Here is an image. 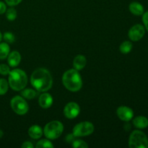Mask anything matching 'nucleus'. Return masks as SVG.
Listing matches in <instances>:
<instances>
[{"instance_id":"obj_1","label":"nucleus","mask_w":148,"mask_h":148,"mask_svg":"<svg viewBox=\"0 0 148 148\" xmlns=\"http://www.w3.org/2000/svg\"><path fill=\"white\" fill-rule=\"evenodd\" d=\"M30 83L38 92H46L51 88L53 77L50 72L45 68L35 69L30 77Z\"/></svg>"},{"instance_id":"obj_2","label":"nucleus","mask_w":148,"mask_h":148,"mask_svg":"<svg viewBox=\"0 0 148 148\" xmlns=\"http://www.w3.org/2000/svg\"><path fill=\"white\" fill-rule=\"evenodd\" d=\"M62 80L65 88L70 92H78L82 87L81 75L78 71L74 68L68 69L63 74Z\"/></svg>"},{"instance_id":"obj_3","label":"nucleus","mask_w":148,"mask_h":148,"mask_svg":"<svg viewBox=\"0 0 148 148\" xmlns=\"http://www.w3.org/2000/svg\"><path fill=\"white\" fill-rule=\"evenodd\" d=\"M9 86L14 91H21L25 88L27 84V76L25 72L20 69L10 70L8 75Z\"/></svg>"},{"instance_id":"obj_4","label":"nucleus","mask_w":148,"mask_h":148,"mask_svg":"<svg viewBox=\"0 0 148 148\" xmlns=\"http://www.w3.org/2000/svg\"><path fill=\"white\" fill-rule=\"evenodd\" d=\"M64 131V125L61 121H51L47 123L43 129V134L50 140H56L62 134Z\"/></svg>"},{"instance_id":"obj_5","label":"nucleus","mask_w":148,"mask_h":148,"mask_svg":"<svg viewBox=\"0 0 148 148\" xmlns=\"http://www.w3.org/2000/svg\"><path fill=\"white\" fill-rule=\"evenodd\" d=\"M130 148H148V138L145 133L140 130H134L129 138Z\"/></svg>"},{"instance_id":"obj_6","label":"nucleus","mask_w":148,"mask_h":148,"mask_svg":"<svg viewBox=\"0 0 148 148\" xmlns=\"http://www.w3.org/2000/svg\"><path fill=\"white\" fill-rule=\"evenodd\" d=\"M10 106L13 111L20 116L25 115L29 110L27 103L23 97L20 95H16L12 98L10 101Z\"/></svg>"},{"instance_id":"obj_7","label":"nucleus","mask_w":148,"mask_h":148,"mask_svg":"<svg viewBox=\"0 0 148 148\" xmlns=\"http://www.w3.org/2000/svg\"><path fill=\"white\" fill-rule=\"evenodd\" d=\"M94 132V126L90 121H82L74 127L72 133L76 137H86L90 135Z\"/></svg>"},{"instance_id":"obj_8","label":"nucleus","mask_w":148,"mask_h":148,"mask_svg":"<svg viewBox=\"0 0 148 148\" xmlns=\"http://www.w3.org/2000/svg\"><path fill=\"white\" fill-rule=\"evenodd\" d=\"M145 34V28L141 24H136L130 29L128 36L132 41H139L144 37Z\"/></svg>"},{"instance_id":"obj_9","label":"nucleus","mask_w":148,"mask_h":148,"mask_svg":"<svg viewBox=\"0 0 148 148\" xmlns=\"http://www.w3.org/2000/svg\"><path fill=\"white\" fill-rule=\"evenodd\" d=\"M79 113H80V107L75 102L68 103L64 108V114L65 117L69 119H73L76 118Z\"/></svg>"},{"instance_id":"obj_10","label":"nucleus","mask_w":148,"mask_h":148,"mask_svg":"<svg viewBox=\"0 0 148 148\" xmlns=\"http://www.w3.org/2000/svg\"><path fill=\"white\" fill-rule=\"evenodd\" d=\"M116 114L120 120L125 122H129L134 117L133 110L126 106H121L119 107L116 110Z\"/></svg>"},{"instance_id":"obj_11","label":"nucleus","mask_w":148,"mask_h":148,"mask_svg":"<svg viewBox=\"0 0 148 148\" xmlns=\"http://www.w3.org/2000/svg\"><path fill=\"white\" fill-rule=\"evenodd\" d=\"M53 102V99L52 95L48 92H43L38 98V104L42 108L47 109L52 106Z\"/></svg>"},{"instance_id":"obj_12","label":"nucleus","mask_w":148,"mask_h":148,"mask_svg":"<svg viewBox=\"0 0 148 148\" xmlns=\"http://www.w3.org/2000/svg\"><path fill=\"white\" fill-rule=\"evenodd\" d=\"M21 62V55L17 51H13L10 52L7 56V62L9 66L11 67H16L20 64Z\"/></svg>"},{"instance_id":"obj_13","label":"nucleus","mask_w":148,"mask_h":148,"mask_svg":"<svg viewBox=\"0 0 148 148\" xmlns=\"http://www.w3.org/2000/svg\"><path fill=\"white\" fill-rule=\"evenodd\" d=\"M87 59L83 55H77L73 59V67L77 71H80L85 67Z\"/></svg>"},{"instance_id":"obj_14","label":"nucleus","mask_w":148,"mask_h":148,"mask_svg":"<svg viewBox=\"0 0 148 148\" xmlns=\"http://www.w3.org/2000/svg\"><path fill=\"white\" fill-rule=\"evenodd\" d=\"M129 10L132 14L136 16L143 15V13L145 12L144 7L143 6V4L137 1H132L130 3V6H129Z\"/></svg>"},{"instance_id":"obj_15","label":"nucleus","mask_w":148,"mask_h":148,"mask_svg":"<svg viewBox=\"0 0 148 148\" xmlns=\"http://www.w3.org/2000/svg\"><path fill=\"white\" fill-rule=\"evenodd\" d=\"M28 135L33 140H38L42 137L43 134V130H42L41 127H39L38 125H33L29 128Z\"/></svg>"},{"instance_id":"obj_16","label":"nucleus","mask_w":148,"mask_h":148,"mask_svg":"<svg viewBox=\"0 0 148 148\" xmlns=\"http://www.w3.org/2000/svg\"><path fill=\"white\" fill-rule=\"evenodd\" d=\"M132 123L136 128L143 130L148 127V119L143 116H138L133 119Z\"/></svg>"},{"instance_id":"obj_17","label":"nucleus","mask_w":148,"mask_h":148,"mask_svg":"<svg viewBox=\"0 0 148 148\" xmlns=\"http://www.w3.org/2000/svg\"><path fill=\"white\" fill-rule=\"evenodd\" d=\"M10 52V47L8 43L6 42L1 43L0 42V59L3 60L7 58Z\"/></svg>"},{"instance_id":"obj_18","label":"nucleus","mask_w":148,"mask_h":148,"mask_svg":"<svg viewBox=\"0 0 148 148\" xmlns=\"http://www.w3.org/2000/svg\"><path fill=\"white\" fill-rule=\"evenodd\" d=\"M21 95L25 99L31 100L36 98L37 95V92L36 90L31 89V88H26V89L24 88L21 90Z\"/></svg>"},{"instance_id":"obj_19","label":"nucleus","mask_w":148,"mask_h":148,"mask_svg":"<svg viewBox=\"0 0 148 148\" xmlns=\"http://www.w3.org/2000/svg\"><path fill=\"white\" fill-rule=\"evenodd\" d=\"M132 48L133 46L132 42L129 41V40H125V41L121 43V44L120 45L119 50L122 53L127 54V53H129L130 52H131Z\"/></svg>"},{"instance_id":"obj_20","label":"nucleus","mask_w":148,"mask_h":148,"mask_svg":"<svg viewBox=\"0 0 148 148\" xmlns=\"http://www.w3.org/2000/svg\"><path fill=\"white\" fill-rule=\"evenodd\" d=\"M54 146L49 139H43L37 142L36 145V148H53Z\"/></svg>"},{"instance_id":"obj_21","label":"nucleus","mask_w":148,"mask_h":148,"mask_svg":"<svg viewBox=\"0 0 148 148\" xmlns=\"http://www.w3.org/2000/svg\"><path fill=\"white\" fill-rule=\"evenodd\" d=\"M9 89V83L7 79L0 78V95H5Z\"/></svg>"},{"instance_id":"obj_22","label":"nucleus","mask_w":148,"mask_h":148,"mask_svg":"<svg viewBox=\"0 0 148 148\" xmlns=\"http://www.w3.org/2000/svg\"><path fill=\"white\" fill-rule=\"evenodd\" d=\"M17 11L12 7L6 10V17L9 21H14L17 17Z\"/></svg>"},{"instance_id":"obj_23","label":"nucleus","mask_w":148,"mask_h":148,"mask_svg":"<svg viewBox=\"0 0 148 148\" xmlns=\"http://www.w3.org/2000/svg\"><path fill=\"white\" fill-rule=\"evenodd\" d=\"M2 39H4V40L7 43L11 44V43H13L14 42L15 37H14V34L11 32H6L2 36Z\"/></svg>"},{"instance_id":"obj_24","label":"nucleus","mask_w":148,"mask_h":148,"mask_svg":"<svg viewBox=\"0 0 148 148\" xmlns=\"http://www.w3.org/2000/svg\"><path fill=\"white\" fill-rule=\"evenodd\" d=\"M72 146L74 148H88V145L82 140L75 139L72 143Z\"/></svg>"},{"instance_id":"obj_25","label":"nucleus","mask_w":148,"mask_h":148,"mask_svg":"<svg viewBox=\"0 0 148 148\" xmlns=\"http://www.w3.org/2000/svg\"><path fill=\"white\" fill-rule=\"evenodd\" d=\"M10 72V66L5 64H0V75H8Z\"/></svg>"},{"instance_id":"obj_26","label":"nucleus","mask_w":148,"mask_h":148,"mask_svg":"<svg viewBox=\"0 0 148 148\" xmlns=\"http://www.w3.org/2000/svg\"><path fill=\"white\" fill-rule=\"evenodd\" d=\"M23 0H5V3L10 7H14L22 2Z\"/></svg>"},{"instance_id":"obj_27","label":"nucleus","mask_w":148,"mask_h":148,"mask_svg":"<svg viewBox=\"0 0 148 148\" xmlns=\"http://www.w3.org/2000/svg\"><path fill=\"white\" fill-rule=\"evenodd\" d=\"M143 22L144 23L145 28L148 31V11L144 12L143 14Z\"/></svg>"},{"instance_id":"obj_28","label":"nucleus","mask_w":148,"mask_h":148,"mask_svg":"<svg viewBox=\"0 0 148 148\" xmlns=\"http://www.w3.org/2000/svg\"><path fill=\"white\" fill-rule=\"evenodd\" d=\"M76 138H77V137H75V136L73 134V133H72V134H67V135L66 136V137H65V141H66L67 143H70V144H72V142H73Z\"/></svg>"},{"instance_id":"obj_29","label":"nucleus","mask_w":148,"mask_h":148,"mask_svg":"<svg viewBox=\"0 0 148 148\" xmlns=\"http://www.w3.org/2000/svg\"><path fill=\"white\" fill-rule=\"evenodd\" d=\"M7 10V5L4 2L0 1V14H2L6 12Z\"/></svg>"},{"instance_id":"obj_30","label":"nucleus","mask_w":148,"mask_h":148,"mask_svg":"<svg viewBox=\"0 0 148 148\" xmlns=\"http://www.w3.org/2000/svg\"><path fill=\"white\" fill-rule=\"evenodd\" d=\"M33 147H34V145H33V143L29 141H25L21 145V147L23 148H33Z\"/></svg>"},{"instance_id":"obj_31","label":"nucleus","mask_w":148,"mask_h":148,"mask_svg":"<svg viewBox=\"0 0 148 148\" xmlns=\"http://www.w3.org/2000/svg\"><path fill=\"white\" fill-rule=\"evenodd\" d=\"M3 135H4V132H3L2 130H0V139L3 137Z\"/></svg>"},{"instance_id":"obj_32","label":"nucleus","mask_w":148,"mask_h":148,"mask_svg":"<svg viewBox=\"0 0 148 148\" xmlns=\"http://www.w3.org/2000/svg\"><path fill=\"white\" fill-rule=\"evenodd\" d=\"M1 40H2V34H1V33L0 32V42L1 41Z\"/></svg>"}]
</instances>
